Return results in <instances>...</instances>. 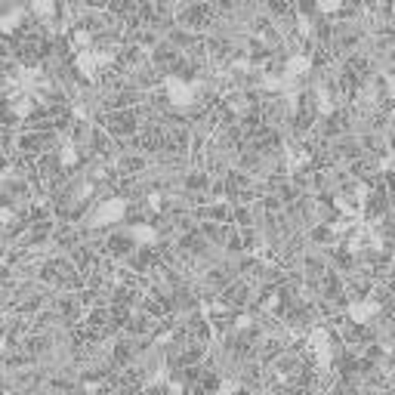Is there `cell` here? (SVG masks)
Listing matches in <instances>:
<instances>
[{
  "label": "cell",
  "instance_id": "1",
  "mask_svg": "<svg viewBox=\"0 0 395 395\" xmlns=\"http://www.w3.org/2000/svg\"><path fill=\"white\" fill-rule=\"evenodd\" d=\"M253 294H256V287H253L250 281H244V278H235L228 287L219 290V306L222 309H232V312H244V309L253 302Z\"/></svg>",
  "mask_w": 395,
  "mask_h": 395
},
{
  "label": "cell",
  "instance_id": "2",
  "mask_svg": "<svg viewBox=\"0 0 395 395\" xmlns=\"http://www.w3.org/2000/svg\"><path fill=\"white\" fill-rule=\"evenodd\" d=\"M136 247H139V244H136L133 232H130L127 226L111 228V232L105 235V256H108L111 263H123V259H127Z\"/></svg>",
  "mask_w": 395,
  "mask_h": 395
},
{
  "label": "cell",
  "instance_id": "3",
  "mask_svg": "<svg viewBox=\"0 0 395 395\" xmlns=\"http://www.w3.org/2000/svg\"><path fill=\"white\" fill-rule=\"evenodd\" d=\"M154 327H158V321H154L152 315H145V312L136 309V312L130 315V321L123 324V333H127V337H152Z\"/></svg>",
  "mask_w": 395,
  "mask_h": 395
},
{
  "label": "cell",
  "instance_id": "4",
  "mask_svg": "<svg viewBox=\"0 0 395 395\" xmlns=\"http://www.w3.org/2000/svg\"><path fill=\"white\" fill-rule=\"evenodd\" d=\"M228 228L232 226H222V222H198V232L204 235V238L210 241V244L216 247V250H222V244H226V235H228Z\"/></svg>",
  "mask_w": 395,
  "mask_h": 395
},
{
  "label": "cell",
  "instance_id": "5",
  "mask_svg": "<svg viewBox=\"0 0 395 395\" xmlns=\"http://www.w3.org/2000/svg\"><path fill=\"white\" fill-rule=\"evenodd\" d=\"M31 12L40 19H53L56 16V0H31Z\"/></svg>",
  "mask_w": 395,
  "mask_h": 395
}]
</instances>
